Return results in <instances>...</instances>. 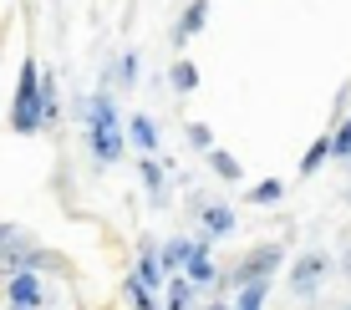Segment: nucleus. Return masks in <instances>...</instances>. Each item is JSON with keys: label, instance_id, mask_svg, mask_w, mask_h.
Segmentation results:
<instances>
[{"label": "nucleus", "instance_id": "obj_8", "mask_svg": "<svg viewBox=\"0 0 351 310\" xmlns=\"http://www.w3.org/2000/svg\"><path fill=\"white\" fill-rule=\"evenodd\" d=\"M138 285H148L153 295H158V285H163V265H158V249H153L148 240H143V259H138V275H132Z\"/></svg>", "mask_w": 351, "mask_h": 310}, {"label": "nucleus", "instance_id": "obj_12", "mask_svg": "<svg viewBox=\"0 0 351 310\" xmlns=\"http://www.w3.org/2000/svg\"><path fill=\"white\" fill-rule=\"evenodd\" d=\"M123 295H128V305H132V310H163V305H158V295H153L148 285H138L132 275L123 280Z\"/></svg>", "mask_w": 351, "mask_h": 310}, {"label": "nucleus", "instance_id": "obj_23", "mask_svg": "<svg viewBox=\"0 0 351 310\" xmlns=\"http://www.w3.org/2000/svg\"><path fill=\"white\" fill-rule=\"evenodd\" d=\"M209 310H229V305H209Z\"/></svg>", "mask_w": 351, "mask_h": 310}, {"label": "nucleus", "instance_id": "obj_14", "mask_svg": "<svg viewBox=\"0 0 351 310\" xmlns=\"http://www.w3.org/2000/svg\"><path fill=\"white\" fill-rule=\"evenodd\" d=\"M209 168L224 178V183H239V178H245V168H239L234 158H229V153H219V148H209Z\"/></svg>", "mask_w": 351, "mask_h": 310}, {"label": "nucleus", "instance_id": "obj_4", "mask_svg": "<svg viewBox=\"0 0 351 310\" xmlns=\"http://www.w3.org/2000/svg\"><path fill=\"white\" fill-rule=\"evenodd\" d=\"M46 300H51L46 275H31V270L5 275V310H46Z\"/></svg>", "mask_w": 351, "mask_h": 310}, {"label": "nucleus", "instance_id": "obj_7", "mask_svg": "<svg viewBox=\"0 0 351 310\" xmlns=\"http://www.w3.org/2000/svg\"><path fill=\"white\" fill-rule=\"evenodd\" d=\"M123 138H132L143 153H158V122H153L148 112H132V117H128V127H123Z\"/></svg>", "mask_w": 351, "mask_h": 310}, {"label": "nucleus", "instance_id": "obj_11", "mask_svg": "<svg viewBox=\"0 0 351 310\" xmlns=\"http://www.w3.org/2000/svg\"><path fill=\"white\" fill-rule=\"evenodd\" d=\"M204 21H209V0H193V5H189V16L178 21V41H193V36L204 31Z\"/></svg>", "mask_w": 351, "mask_h": 310}, {"label": "nucleus", "instance_id": "obj_6", "mask_svg": "<svg viewBox=\"0 0 351 310\" xmlns=\"http://www.w3.org/2000/svg\"><path fill=\"white\" fill-rule=\"evenodd\" d=\"M184 280L193 285V290H204V285H214V280H219V265H214V249L204 244V240H193V249H189V259H184Z\"/></svg>", "mask_w": 351, "mask_h": 310}, {"label": "nucleus", "instance_id": "obj_21", "mask_svg": "<svg viewBox=\"0 0 351 310\" xmlns=\"http://www.w3.org/2000/svg\"><path fill=\"white\" fill-rule=\"evenodd\" d=\"M189 142H193V148H204V153H209V148H214V133H209V122H189Z\"/></svg>", "mask_w": 351, "mask_h": 310}, {"label": "nucleus", "instance_id": "obj_3", "mask_svg": "<svg viewBox=\"0 0 351 310\" xmlns=\"http://www.w3.org/2000/svg\"><path fill=\"white\" fill-rule=\"evenodd\" d=\"M326 275H331V255H326V249H306V255L290 265V295H295V300H311V295H321Z\"/></svg>", "mask_w": 351, "mask_h": 310}, {"label": "nucleus", "instance_id": "obj_10", "mask_svg": "<svg viewBox=\"0 0 351 310\" xmlns=\"http://www.w3.org/2000/svg\"><path fill=\"white\" fill-rule=\"evenodd\" d=\"M189 249H193V240H184V234H178V240H168V244L158 249V265H163V275H178V270H184Z\"/></svg>", "mask_w": 351, "mask_h": 310}, {"label": "nucleus", "instance_id": "obj_5", "mask_svg": "<svg viewBox=\"0 0 351 310\" xmlns=\"http://www.w3.org/2000/svg\"><path fill=\"white\" fill-rule=\"evenodd\" d=\"M280 244H260V249H250L245 259H239V285H270V275L280 270Z\"/></svg>", "mask_w": 351, "mask_h": 310}, {"label": "nucleus", "instance_id": "obj_19", "mask_svg": "<svg viewBox=\"0 0 351 310\" xmlns=\"http://www.w3.org/2000/svg\"><path fill=\"white\" fill-rule=\"evenodd\" d=\"M280 194H285V188H280V178H265V183L250 188V204H275Z\"/></svg>", "mask_w": 351, "mask_h": 310}, {"label": "nucleus", "instance_id": "obj_16", "mask_svg": "<svg viewBox=\"0 0 351 310\" xmlns=\"http://www.w3.org/2000/svg\"><path fill=\"white\" fill-rule=\"evenodd\" d=\"M168 81H173L178 92H199V71H193V62H173V66H168Z\"/></svg>", "mask_w": 351, "mask_h": 310}, {"label": "nucleus", "instance_id": "obj_18", "mask_svg": "<svg viewBox=\"0 0 351 310\" xmlns=\"http://www.w3.org/2000/svg\"><path fill=\"white\" fill-rule=\"evenodd\" d=\"M265 290H270V285H239L234 310H265Z\"/></svg>", "mask_w": 351, "mask_h": 310}, {"label": "nucleus", "instance_id": "obj_15", "mask_svg": "<svg viewBox=\"0 0 351 310\" xmlns=\"http://www.w3.org/2000/svg\"><path fill=\"white\" fill-rule=\"evenodd\" d=\"M168 310H189L193 305V285L184 280V275H173V280H168V300H163Z\"/></svg>", "mask_w": 351, "mask_h": 310}, {"label": "nucleus", "instance_id": "obj_20", "mask_svg": "<svg viewBox=\"0 0 351 310\" xmlns=\"http://www.w3.org/2000/svg\"><path fill=\"white\" fill-rule=\"evenodd\" d=\"M331 138V158H351V122H341L336 133H326Z\"/></svg>", "mask_w": 351, "mask_h": 310}, {"label": "nucleus", "instance_id": "obj_2", "mask_svg": "<svg viewBox=\"0 0 351 310\" xmlns=\"http://www.w3.org/2000/svg\"><path fill=\"white\" fill-rule=\"evenodd\" d=\"M46 122V87H41V66L21 62V81H16V107H10V127L16 133H41Z\"/></svg>", "mask_w": 351, "mask_h": 310}, {"label": "nucleus", "instance_id": "obj_22", "mask_svg": "<svg viewBox=\"0 0 351 310\" xmlns=\"http://www.w3.org/2000/svg\"><path fill=\"white\" fill-rule=\"evenodd\" d=\"M117 77H123V81H132V77H138V56H123V62H117Z\"/></svg>", "mask_w": 351, "mask_h": 310}, {"label": "nucleus", "instance_id": "obj_9", "mask_svg": "<svg viewBox=\"0 0 351 310\" xmlns=\"http://www.w3.org/2000/svg\"><path fill=\"white\" fill-rule=\"evenodd\" d=\"M199 224H204V234H209V240H219V234H234V209L209 204V209L199 214Z\"/></svg>", "mask_w": 351, "mask_h": 310}, {"label": "nucleus", "instance_id": "obj_13", "mask_svg": "<svg viewBox=\"0 0 351 310\" xmlns=\"http://www.w3.org/2000/svg\"><path fill=\"white\" fill-rule=\"evenodd\" d=\"M326 158H331V138L321 133V138H316V142H311V148H306V158H300V178H311V173H316V168H321Z\"/></svg>", "mask_w": 351, "mask_h": 310}, {"label": "nucleus", "instance_id": "obj_17", "mask_svg": "<svg viewBox=\"0 0 351 310\" xmlns=\"http://www.w3.org/2000/svg\"><path fill=\"white\" fill-rule=\"evenodd\" d=\"M138 173H143V183H148L153 204H163V168H158L153 158H143V163H138Z\"/></svg>", "mask_w": 351, "mask_h": 310}, {"label": "nucleus", "instance_id": "obj_1", "mask_svg": "<svg viewBox=\"0 0 351 310\" xmlns=\"http://www.w3.org/2000/svg\"><path fill=\"white\" fill-rule=\"evenodd\" d=\"M82 112H87V142H92V153L102 163H117V158H123V148H128V138H123V117H117L112 92H92V97L82 102Z\"/></svg>", "mask_w": 351, "mask_h": 310}]
</instances>
